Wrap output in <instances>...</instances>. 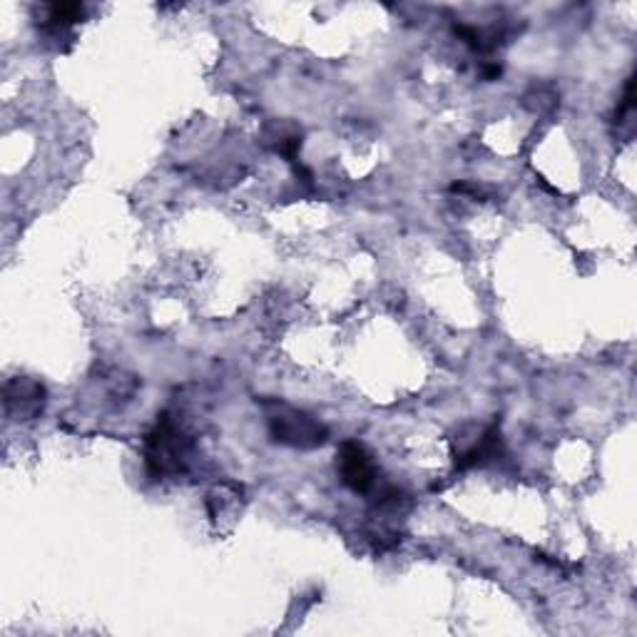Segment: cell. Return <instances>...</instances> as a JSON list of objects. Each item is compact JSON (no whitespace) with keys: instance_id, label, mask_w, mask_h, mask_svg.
<instances>
[{"instance_id":"6da1fadb","label":"cell","mask_w":637,"mask_h":637,"mask_svg":"<svg viewBox=\"0 0 637 637\" xmlns=\"http://www.w3.org/2000/svg\"><path fill=\"white\" fill-rule=\"evenodd\" d=\"M187 456H190V438L179 430L173 418L163 414L145 441L148 469L157 479H167V475L182 473Z\"/></svg>"},{"instance_id":"5b68a950","label":"cell","mask_w":637,"mask_h":637,"mask_svg":"<svg viewBox=\"0 0 637 637\" xmlns=\"http://www.w3.org/2000/svg\"><path fill=\"white\" fill-rule=\"evenodd\" d=\"M85 15V8L78 5V3H56L48 8V28H52L56 33L68 31L70 25H75L83 21Z\"/></svg>"},{"instance_id":"3957f363","label":"cell","mask_w":637,"mask_h":637,"mask_svg":"<svg viewBox=\"0 0 637 637\" xmlns=\"http://www.w3.org/2000/svg\"><path fill=\"white\" fill-rule=\"evenodd\" d=\"M337 469L341 473V481L356 493H366L374 488L376 483V465L366 448L356 441H349L341 446Z\"/></svg>"},{"instance_id":"277c9868","label":"cell","mask_w":637,"mask_h":637,"mask_svg":"<svg viewBox=\"0 0 637 637\" xmlns=\"http://www.w3.org/2000/svg\"><path fill=\"white\" fill-rule=\"evenodd\" d=\"M17 393H13L11 389H5V406L8 403H21V416H33V414H38V411L43 409V397H45V389L40 384H35L31 379H17V381H11Z\"/></svg>"},{"instance_id":"7a4b0ae2","label":"cell","mask_w":637,"mask_h":637,"mask_svg":"<svg viewBox=\"0 0 637 637\" xmlns=\"http://www.w3.org/2000/svg\"><path fill=\"white\" fill-rule=\"evenodd\" d=\"M269 430H272L274 441H282L290 446L314 448L327 441V428L321 426L317 418H311L294 409H282L269 416Z\"/></svg>"}]
</instances>
